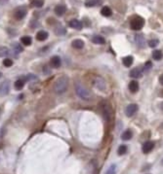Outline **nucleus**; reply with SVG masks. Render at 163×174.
I'll list each match as a JSON object with an SVG mask.
<instances>
[{
    "label": "nucleus",
    "instance_id": "f257e3e1",
    "mask_svg": "<svg viewBox=\"0 0 163 174\" xmlns=\"http://www.w3.org/2000/svg\"><path fill=\"white\" fill-rule=\"evenodd\" d=\"M74 88H75V91H76L77 95H78L81 99L86 100V101H89L92 99V97H93L92 93L88 89L85 88L81 83H79V82L76 81L75 83H74Z\"/></svg>",
    "mask_w": 163,
    "mask_h": 174
},
{
    "label": "nucleus",
    "instance_id": "f03ea898",
    "mask_svg": "<svg viewBox=\"0 0 163 174\" xmlns=\"http://www.w3.org/2000/svg\"><path fill=\"white\" fill-rule=\"evenodd\" d=\"M68 86V78L66 76H61L57 79L55 82V85H54V91L56 93L62 94L66 91Z\"/></svg>",
    "mask_w": 163,
    "mask_h": 174
},
{
    "label": "nucleus",
    "instance_id": "7ed1b4c3",
    "mask_svg": "<svg viewBox=\"0 0 163 174\" xmlns=\"http://www.w3.org/2000/svg\"><path fill=\"white\" fill-rule=\"evenodd\" d=\"M144 24H145V20L142 17H139V16L134 17L133 19L131 20V22H130L131 28L134 30H141L143 28Z\"/></svg>",
    "mask_w": 163,
    "mask_h": 174
},
{
    "label": "nucleus",
    "instance_id": "20e7f679",
    "mask_svg": "<svg viewBox=\"0 0 163 174\" xmlns=\"http://www.w3.org/2000/svg\"><path fill=\"white\" fill-rule=\"evenodd\" d=\"M93 85H94L96 88L100 91H105V82L102 77H99V76H96V77L93 79Z\"/></svg>",
    "mask_w": 163,
    "mask_h": 174
},
{
    "label": "nucleus",
    "instance_id": "39448f33",
    "mask_svg": "<svg viewBox=\"0 0 163 174\" xmlns=\"http://www.w3.org/2000/svg\"><path fill=\"white\" fill-rule=\"evenodd\" d=\"M102 104V111H103V117L105 121H108L110 119V108L107 102H103Z\"/></svg>",
    "mask_w": 163,
    "mask_h": 174
},
{
    "label": "nucleus",
    "instance_id": "423d86ee",
    "mask_svg": "<svg viewBox=\"0 0 163 174\" xmlns=\"http://www.w3.org/2000/svg\"><path fill=\"white\" fill-rule=\"evenodd\" d=\"M138 111V105L135 103L129 104L125 109V114L127 117H132L133 115L136 114V112Z\"/></svg>",
    "mask_w": 163,
    "mask_h": 174
},
{
    "label": "nucleus",
    "instance_id": "0eeeda50",
    "mask_svg": "<svg viewBox=\"0 0 163 174\" xmlns=\"http://www.w3.org/2000/svg\"><path fill=\"white\" fill-rule=\"evenodd\" d=\"M27 10L25 7H19L16 12H15V18H16L17 20H23L24 18L27 16Z\"/></svg>",
    "mask_w": 163,
    "mask_h": 174
},
{
    "label": "nucleus",
    "instance_id": "6e6552de",
    "mask_svg": "<svg viewBox=\"0 0 163 174\" xmlns=\"http://www.w3.org/2000/svg\"><path fill=\"white\" fill-rule=\"evenodd\" d=\"M9 89H10L9 82L8 81L2 82V83L0 84V95L4 96V95H6V94H8Z\"/></svg>",
    "mask_w": 163,
    "mask_h": 174
},
{
    "label": "nucleus",
    "instance_id": "1a4fd4ad",
    "mask_svg": "<svg viewBox=\"0 0 163 174\" xmlns=\"http://www.w3.org/2000/svg\"><path fill=\"white\" fill-rule=\"evenodd\" d=\"M142 75H143V69L140 67H136L134 69H132L130 71V77L134 79H138L141 78Z\"/></svg>",
    "mask_w": 163,
    "mask_h": 174
},
{
    "label": "nucleus",
    "instance_id": "9d476101",
    "mask_svg": "<svg viewBox=\"0 0 163 174\" xmlns=\"http://www.w3.org/2000/svg\"><path fill=\"white\" fill-rule=\"evenodd\" d=\"M135 42L136 44L139 46V47L141 48H144L145 46H146V38L143 34H137L135 36Z\"/></svg>",
    "mask_w": 163,
    "mask_h": 174
},
{
    "label": "nucleus",
    "instance_id": "9b49d317",
    "mask_svg": "<svg viewBox=\"0 0 163 174\" xmlns=\"http://www.w3.org/2000/svg\"><path fill=\"white\" fill-rule=\"evenodd\" d=\"M50 63L52 65V67L54 68H59L62 64V60H61V58L58 57V56H55V57H53L51 58L50 60Z\"/></svg>",
    "mask_w": 163,
    "mask_h": 174
},
{
    "label": "nucleus",
    "instance_id": "f8f14e48",
    "mask_svg": "<svg viewBox=\"0 0 163 174\" xmlns=\"http://www.w3.org/2000/svg\"><path fill=\"white\" fill-rule=\"evenodd\" d=\"M69 26L72 27V28L74 29H77V30H80L82 29V27H83V25H82V22H80L78 20H72L69 22Z\"/></svg>",
    "mask_w": 163,
    "mask_h": 174
},
{
    "label": "nucleus",
    "instance_id": "ddd939ff",
    "mask_svg": "<svg viewBox=\"0 0 163 174\" xmlns=\"http://www.w3.org/2000/svg\"><path fill=\"white\" fill-rule=\"evenodd\" d=\"M66 11V7L64 6V5H63V4L57 5V6L55 7V13H56L57 16H59V17L64 15Z\"/></svg>",
    "mask_w": 163,
    "mask_h": 174
},
{
    "label": "nucleus",
    "instance_id": "4468645a",
    "mask_svg": "<svg viewBox=\"0 0 163 174\" xmlns=\"http://www.w3.org/2000/svg\"><path fill=\"white\" fill-rule=\"evenodd\" d=\"M153 148H154V142L147 141L143 145V152L145 153V154H147V153L151 152Z\"/></svg>",
    "mask_w": 163,
    "mask_h": 174
},
{
    "label": "nucleus",
    "instance_id": "2eb2a0df",
    "mask_svg": "<svg viewBox=\"0 0 163 174\" xmlns=\"http://www.w3.org/2000/svg\"><path fill=\"white\" fill-rule=\"evenodd\" d=\"M128 88H129V91H130L131 93H135L139 91V83L137 81H131L130 83H129Z\"/></svg>",
    "mask_w": 163,
    "mask_h": 174
},
{
    "label": "nucleus",
    "instance_id": "dca6fc26",
    "mask_svg": "<svg viewBox=\"0 0 163 174\" xmlns=\"http://www.w3.org/2000/svg\"><path fill=\"white\" fill-rule=\"evenodd\" d=\"M103 2V0H86L85 1V6L86 7H96L100 5Z\"/></svg>",
    "mask_w": 163,
    "mask_h": 174
},
{
    "label": "nucleus",
    "instance_id": "f3484780",
    "mask_svg": "<svg viewBox=\"0 0 163 174\" xmlns=\"http://www.w3.org/2000/svg\"><path fill=\"white\" fill-rule=\"evenodd\" d=\"M48 36H49L48 32L44 31V30H41V31H39L37 34H36V39L38 41H45L48 38Z\"/></svg>",
    "mask_w": 163,
    "mask_h": 174
},
{
    "label": "nucleus",
    "instance_id": "a211bd4d",
    "mask_svg": "<svg viewBox=\"0 0 163 174\" xmlns=\"http://www.w3.org/2000/svg\"><path fill=\"white\" fill-rule=\"evenodd\" d=\"M71 46L74 49H78L79 50V49H82L84 47V42L81 39H75V40L72 41Z\"/></svg>",
    "mask_w": 163,
    "mask_h": 174
},
{
    "label": "nucleus",
    "instance_id": "6ab92c4d",
    "mask_svg": "<svg viewBox=\"0 0 163 174\" xmlns=\"http://www.w3.org/2000/svg\"><path fill=\"white\" fill-rule=\"evenodd\" d=\"M132 136H133V133H132V131L130 129H127L125 130V131L123 132L122 135H121V139L124 140V141H127V140H130Z\"/></svg>",
    "mask_w": 163,
    "mask_h": 174
},
{
    "label": "nucleus",
    "instance_id": "aec40b11",
    "mask_svg": "<svg viewBox=\"0 0 163 174\" xmlns=\"http://www.w3.org/2000/svg\"><path fill=\"white\" fill-rule=\"evenodd\" d=\"M101 14H102L103 17L108 18V17H110V16L112 15V9H110V7L105 6V7H103V8L102 9V11H101Z\"/></svg>",
    "mask_w": 163,
    "mask_h": 174
},
{
    "label": "nucleus",
    "instance_id": "412c9836",
    "mask_svg": "<svg viewBox=\"0 0 163 174\" xmlns=\"http://www.w3.org/2000/svg\"><path fill=\"white\" fill-rule=\"evenodd\" d=\"M92 41L95 43V44H100V45L105 44V38L100 36V35H95V36L92 38Z\"/></svg>",
    "mask_w": 163,
    "mask_h": 174
},
{
    "label": "nucleus",
    "instance_id": "4be33fe9",
    "mask_svg": "<svg viewBox=\"0 0 163 174\" xmlns=\"http://www.w3.org/2000/svg\"><path fill=\"white\" fill-rule=\"evenodd\" d=\"M152 58H154L155 60H160L163 58V53L162 51L160 50H154L152 52Z\"/></svg>",
    "mask_w": 163,
    "mask_h": 174
},
{
    "label": "nucleus",
    "instance_id": "5701e85b",
    "mask_svg": "<svg viewBox=\"0 0 163 174\" xmlns=\"http://www.w3.org/2000/svg\"><path fill=\"white\" fill-rule=\"evenodd\" d=\"M11 55V52L8 48L6 47H1L0 48V57L4 58V57H8V56Z\"/></svg>",
    "mask_w": 163,
    "mask_h": 174
},
{
    "label": "nucleus",
    "instance_id": "b1692460",
    "mask_svg": "<svg viewBox=\"0 0 163 174\" xmlns=\"http://www.w3.org/2000/svg\"><path fill=\"white\" fill-rule=\"evenodd\" d=\"M25 84V81L23 80V79H19V80L16 81V83H15V89H18V91H20V89H22L23 88H24Z\"/></svg>",
    "mask_w": 163,
    "mask_h": 174
},
{
    "label": "nucleus",
    "instance_id": "393cba45",
    "mask_svg": "<svg viewBox=\"0 0 163 174\" xmlns=\"http://www.w3.org/2000/svg\"><path fill=\"white\" fill-rule=\"evenodd\" d=\"M21 42H22V44H24L25 46H29V45H32V37H29V36H24L21 38Z\"/></svg>",
    "mask_w": 163,
    "mask_h": 174
},
{
    "label": "nucleus",
    "instance_id": "a878e982",
    "mask_svg": "<svg viewBox=\"0 0 163 174\" xmlns=\"http://www.w3.org/2000/svg\"><path fill=\"white\" fill-rule=\"evenodd\" d=\"M133 63V58L131 56H128V57H125L123 58V64L126 66V67H130Z\"/></svg>",
    "mask_w": 163,
    "mask_h": 174
},
{
    "label": "nucleus",
    "instance_id": "bb28decb",
    "mask_svg": "<svg viewBox=\"0 0 163 174\" xmlns=\"http://www.w3.org/2000/svg\"><path fill=\"white\" fill-rule=\"evenodd\" d=\"M30 2L32 3L33 6L37 7V8H41L44 5V0H30Z\"/></svg>",
    "mask_w": 163,
    "mask_h": 174
},
{
    "label": "nucleus",
    "instance_id": "cd10ccee",
    "mask_svg": "<svg viewBox=\"0 0 163 174\" xmlns=\"http://www.w3.org/2000/svg\"><path fill=\"white\" fill-rule=\"evenodd\" d=\"M12 48L16 53H22L23 50H24L23 47L19 44V43H14V44H12Z\"/></svg>",
    "mask_w": 163,
    "mask_h": 174
},
{
    "label": "nucleus",
    "instance_id": "c85d7f7f",
    "mask_svg": "<svg viewBox=\"0 0 163 174\" xmlns=\"http://www.w3.org/2000/svg\"><path fill=\"white\" fill-rule=\"evenodd\" d=\"M126 152H127V147H126L125 145H121V146H119V148H118V151H117L118 155H119V156L125 155Z\"/></svg>",
    "mask_w": 163,
    "mask_h": 174
},
{
    "label": "nucleus",
    "instance_id": "c756f323",
    "mask_svg": "<svg viewBox=\"0 0 163 174\" xmlns=\"http://www.w3.org/2000/svg\"><path fill=\"white\" fill-rule=\"evenodd\" d=\"M151 67H152L151 61H147L146 64H145V67L143 69V72H149V71L151 69Z\"/></svg>",
    "mask_w": 163,
    "mask_h": 174
},
{
    "label": "nucleus",
    "instance_id": "7c9ffc66",
    "mask_svg": "<svg viewBox=\"0 0 163 174\" xmlns=\"http://www.w3.org/2000/svg\"><path fill=\"white\" fill-rule=\"evenodd\" d=\"M116 173V165H112L110 166V168L107 170L105 174H115Z\"/></svg>",
    "mask_w": 163,
    "mask_h": 174
},
{
    "label": "nucleus",
    "instance_id": "2f4dec72",
    "mask_svg": "<svg viewBox=\"0 0 163 174\" xmlns=\"http://www.w3.org/2000/svg\"><path fill=\"white\" fill-rule=\"evenodd\" d=\"M3 64L6 66V67H11L13 65V61L12 60H10V58H5L3 60Z\"/></svg>",
    "mask_w": 163,
    "mask_h": 174
},
{
    "label": "nucleus",
    "instance_id": "473e14b6",
    "mask_svg": "<svg viewBox=\"0 0 163 174\" xmlns=\"http://www.w3.org/2000/svg\"><path fill=\"white\" fill-rule=\"evenodd\" d=\"M158 45V40H155V39H152L151 41H149V46L151 48H154Z\"/></svg>",
    "mask_w": 163,
    "mask_h": 174
},
{
    "label": "nucleus",
    "instance_id": "72a5a7b5",
    "mask_svg": "<svg viewBox=\"0 0 163 174\" xmlns=\"http://www.w3.org/2000/svg\"><path fill=\"white\" fill-rule=\"evenodd\" d=\"M159 82H160V84L163 86V74L162 75H160V77H159Z\"/></svg>",
    "mask_w": 163,
    "mask_h": 174
},
{
    "label": "nucleus",
    "instance_id": "f704fd0d",
    "mask_svg": "<svg viewBox=\"0 0 163 174\" xmlns=\"http://www.w3.org/2000/svg\"><path fill=\"white\" fill-rule=\"evenodd\" d=\"M9 0H0V4H5L6 2H8Z\"/></svg>",
    "mask_w": 163,
    "mask_h": 174
},
{
    "label": "nucleus",
    "instance_id": "c9c22d12",
    "mask_svg": "<svg viewBox=\"0 0 163 174\" xmlns=\"http://www.w3.org/2000/svg\"><path fill=\"white\" fill-rule=\"evenodd\" d=\"M1 77H2V73L0 72V78H1Z\"/></svg>",
    "mask_w": 163,
    "mask_h": 174
}]
</instances>
